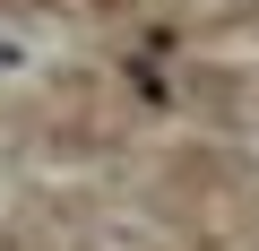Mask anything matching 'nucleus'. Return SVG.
<instances>
[{"instance_id": "obj_1", "label": "nucleus", "mask_w": 259, "mask_h": 251, "mask_svg": "<svg viewBox=\"0 0 259 251\" xmlns=\"http://www.w3.org/2000/svg\"><path fill=\"white\" fill-rule=\"evenodd\" d=\"M207 104L156 0H0V251H259Z\"/></svg>"}]
</instances>
